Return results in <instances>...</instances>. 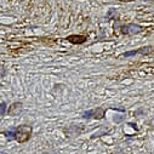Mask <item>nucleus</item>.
Wrapping results in <instances>:
<instances>
[{
    "mask_svg": "<svg viewBox=\"0 0 154 154\" xmlns=\"http://www.w3.org/2000/svg\"><path fill=\"white\" fill-rule=\"evenodd\" d=\"M30 134H32V128L27 125H22L15 131V138L18 142H26L29 140Z\"/></svg>",
    "mask_w": 154,
    "mask_h": 154,
    "instance_id": "1",
    "label": "nucleus"
},
{
    "mask_svg": "<svg viewBox=\"0 0 154 154\" xmlns=\"http://www.w3.org/2000/svg\"><path fill=\"white\" fill-rule=\"evenodd\" d=\"M45 154H46V153H45Z\"/></svg>",
    "mask_w": 154,
    "mask_h": 154,
    "instance_id": "11",
    "label": "nucleus"
},
{
    "mask_svg": "<svg viewBox=\"0 0 154 154\" xmlns=\"http://www.w3.org/2000/svg\"><path fill=\"white\" fill-rule=\"evenodd\" d=\"M68 40L73 44H82L85 42V38L82 35H70V36H68Z\"/></svg>",
    "mask_w": 154,
    "mask_h": 154,
    "instance_id": "3",
    "label": "nucleus"
},
{
    "mask_svg": "<svg viewBox=\"0 0 154 154\" xmlns=\"http://www.w3.org/2000/svg\"><path fill=\"white\" fill-rule=\"evenodd\" d=\"M119 2H134V0H119Z\"/></svg>",
    "mask_w": 154,
    "mask_h": 154,
    "instance_id": "9",
    "label": "nucleus"
},
{
    "mask_svg": "<svg viewBox=\"0 0 154 154\" xmlns=\"http://www.w3.org/2000/svg\"><path fill=\"white\" fill-rule=\"evenodd\" d=\"M4 110H5V103H2V104H0V113H4Z\"/></svg>",
    "mask_w": 154,
    "mask_h": 154,
    "instance_id": "7",
    "label": "nucleus"
},
{
    "mask_svg": "<svg viewBox=\"0 0 154 154\" xmlns=\"http://www.w3.org/2000/svg\"><path fill=\"white\" fill-rule=\"evenodd\" d=\"M21 110H22V103H20V102H15L14 104H11V106L9 107L8 113H9L10 115H17Z\"/></svg>",
    "mask_w": 154,
    "mask_h": 154,
    "instance_id": "2",
    "label": "nucleus"
},
{
    "mask_svg": "<svg viewBox=\"0 0 154 154\" xmlns=\"http://www.w3.org/2000/svg\"><path fill=\"white\" fill-rule=\"evenodd\" d=\"M5 74H6V69L4 68V66H0V78H3Z\"/></svg>",
    "mask_w": 154,
    "mask_h": 154,
    "instance_id": "6",
    "label": "nucleus"
},
{
    "mask_svg": "<svg viewBox=\"0 0 154 154\" xmlns=\"http://www.w3.org/2000/svg\"><path fill=\"white\" fill-rule=\"evenodd\" d=\"M103 114H104V109H102V108H98V109L95 112V118H98V119H101V118H103Z\"/></svg>",
    "mask_w": 154,
    "mask_h": 154,
    "instance_id": "4",
    "label": "nucleus"
},
{
    "mask_svg": "<svg viewBox=\"0 0 154 154\" xmlns=\"http://www.w3.org/2000/svg\"><path fill=\"white\" fill-rule=\"evenodd\" d=\"M149 125H150V126H153V128H154V119H153V120H150V123H149Z\"/></svg>",
    "mask_w": 154,
    "mask_h": 154,
    "instance_id": "8",
    "label": "nucleus"
},
{
    "mask_svg": "<svg viewBox=\"0 0 154 154\" xmlns=\"http://www.w3.org/2000/svg\"><path fill=\"white\" fill-rule=\"evenodd\" d=\"M0 154H6V153H3V152H0Z\"/></svg>",
    "mask_w": 154,
    "mask_h": 154,
    "instance_id": "10",
    "label": "nucleus"
},
{
    "mask_svg": "<svg viewBox=\"0 0 154 154\" xmlns=\"http://www.w3.org/2000/svg\"><path fill=\"white\" fill-rule=\"evenodd\" d=\"M152 50H150V48L149 46H147V48H142L141 50H138L137 52H141V54H149Z\"/></svg>",
    "mask_w": 154,
    "mask_h": 154,
    "instance_id": "5",
    "label": "nucleus"
}]
</instances>
